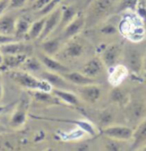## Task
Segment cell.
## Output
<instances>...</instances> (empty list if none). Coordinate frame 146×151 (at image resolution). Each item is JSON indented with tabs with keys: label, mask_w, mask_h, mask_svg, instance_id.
Instances as JSON below:
<instances>
[{
	"label": "cell",
	"mask_w": 146,
	"mask_h": 151,
	"mask_svg": "<svg viewBox=\"0 0 146 151\" xmlns=\"http://www.w3.org/2000/svg\"><path fill=\"white\" fill-rule=\"evenodd\" d=\"M84 52V47L81 43L76 41H70L66 44L63 48V54L67 58L75 59V58L80 57Z\"/></svg>",
	"instance_id": "25"
},
{
	"label": "cell",
	"mask_w": 146,
	"mask_h": 151,
	"mask_svg": "<svg viewBox=\"0 0 146 151\" xmlns=\"http://www.w3.org/2000/svg\"><path fill=\"white\" fill-rule=\"evenodd\" d=\"M17 40H20V39H18V38L16 36H14V35H6V34L0 33V46L17 41Z\"/></svg>",
	"instance_id": "37"
},
{
	"label": "cell",
	"mask_w": 146,
	"mask_h": 151,
	"mask_svg": "<svg viewBox=\"0 0 146 151\" xmlns=\"http://www.w3.org/2000/svg\"><path fill=\"white\" fill-rule=\"evenodd\" d=\"M2 97H3V85H2V81L0 79V100L2 99Z\"/></svg>",
	"instance_id": "42"
},
{
	"label": "cell",
	"mask_w": 146,
	"mask_h": 151,
	"mask_svg": "<svg viewBox=\"0 0 146 151\" xmlns=\"http://www.w3.org/2000/svg\"><path fill=\"white\" fill-rule=\"evenodd\" d=\"M52 93L62 101V103L68 104L71 106H80L81 100L78 95L66 89H52Z\"/></svg>",
	"instance_id": "17"
},
{
	"label": "cell",
	"mask_w": 146,
	"mask_h": 151,
	"mask_svg": "<svg viewBox=\"0 0 146 151\" xmlns=\"http://www.w3.org/2000/svg\"><path fill=\"white\" fill-rule=\"evenodd\" d=\"M100 31L102 34H105V35H113L118 31V28L114 27L113 25H111V24H107V25H104V26L101 28Z\"/></svg>",
	"instance_id": "39"
},
{
	"label": "cell",
	"mask_w": 146,
	"mask_h": 151,
	"mask_svg": "<svg viewBox=\"0 0 146 151\" xmlns=\"http://www.w3.org/2000/svg\"><path fill=\"white\" fill-rule=\"evenodd\" d=\"M78 11L74 8L73 6H68V5H64L61 7V19L58 28L63 30V28L66 26L70 21H72L74 17L77 15Z\"/></svg>",
	"instance_id": "26"
},
{
	"label": "cell",
	"mask_w": 146,
	"mask_h": 151,
	"mask_svg": "<svg viewBox=\"0 0 146 151\" xmlns=\"http://www.w3.org/2000/svg\"><path fill=\"white\" fill-rule=\"evenodd\" d=\"M12 132V129L10 127H5L3 125L0 124V135L1 134H5V133H9Z\"/></svg>",
	"instance_id": "41"
},
{
	"label": "cell",
	"mask_w": 146,
	"mask_h": 151,
	"mask_svg": "<svg viewBox=\"0 0 146 151\" xmlns=\"http://www.w3.org/2000/svg\"><path fill=\"white\" fill-rule=\"evenodd\" d=\"M115 0H93L91 2L90 14L93 18L101 16L109 10Z\"/></svg>",
	"instance_id": "19"
},
{
	"label": "cell",
	"mask_w": 146,
	"mask_h": 151,
	"mask_svg": "<svg viewBox=\"0 0 146 151\" xmlns=\"http://www.w3.org/2000/svg\"><path fill=\"white\" fill-rule=\"evenodd\" d=\"M29 102L27 98H22L15 107L9 119V127L11 129H20L27 121Z\"/></svg>",
	"instance_id": "3"
},
{
	"label": "cell",
	"mask_w": 146,
	"mask_h": 151,
	"mask_svg": "<svg viewBox=\"0 0 146 151\" xmlns=\"http://www.w3.org/2000/svg\"><path fill=\"white\" fill-rule=\"evenodd\" d=\"M45 19H46V16H41L40 18H38L37 20H35L34 22L31 23L29 30H28V33L26 35L27 40L39 39V37L41 36V34L43 32V29H44Z\"/></svg>",
	"instance_id": "24"
},
{
	"label": "cell",
	"mask_w": 146,
	"mask_h": 151,
	"mask_svg": "<svg viewBox=\"0 0 146 151\" xmlns=\"http://www.w3.org/2000/svg\"><path fill=\"white\" fill-rule=\"evenodd\" d=\"M0 50L3 53V55L6 54H26L30 55L33 50L32 45H30L27 42H22V40L8 43L0 46Z\"/></svg>",
	"instance_id": "10"
},
{
	"label": "cell",
	"mask_w": 146,
	"mask_h": 151,
	"mask_svg": "<svg viewBox=\"0 0 146 151\" xmlns=\"http://www.w3.org/2000/svg\"><path fill=\"white\" fill-rule=\"evenodd\" d=\"M60 2H61V0H50V2L46 5L45 7H43L41 10L37 11L38 15H39V16H46V15H48L49 13H51L53 10H55L57 8Z\"/></svg>",
	"instance_id": "32"
},
{
	"label": "cell",
	"mask_w": 146,
	"mask_h": 151,
	"mask_svg": "<svg viewBox=\"0 0 146 151\" xmlns=\"http://www.w3.org/2000/svg\"><path fill=\"white\" fill-rule=\"evenodd\" d=\"M49 2L50 0H35L31 4V9L34 10V11H39L43 7H45Z\"/></svg>",
	"instance_id": "38"
},
{
	"label": "cell",
	"mask_w": 146,
	"mask_h": 151,
	"mask_svg": "<svg viewBox=\"0 0 146 151\" xmlns=\"http://www.w3.org/2000/svg\"><path fill=\"white\" fill-rule=\"evenodd\" d=\"M33 98L39 103L46 104V105H61L62 101L60 99H58L54 94L48 91H40V90H35V91H30Z\"/></svg>",
	"instance_id": "18"
},
{
	"label": "cell",
	"mask_w": 146,
	"mask_h": 151,
	"mask_svg": "<svg viewBox=\"0 0 146 151\" xmlns=\"http://www.w3.org/2000/svg\"><path fill=\"white\" fill-rule=\"evenodd\" d=\"M125 65L129 69L130 72L139 74L141 72L144 64V56L139 50L135 48H130L124 53Z\"/></svg>",
	"instance_id": "6"
},
{
	"label": "cell",
	"mask_w": 146,
	"mask_h": 151,
	"mask_svg": "<svg viewBox=\"0 0 146 151\" xmlns=\"http://www.w3.org/2000/svg\"><path fill=\"white\" fill-rule=\"evenodd\" d=\"M57 121H63V122H66V123H70V124H74L76 127L80 128L81 130H83L86 134H88L89 136L91 137H94L96 136L97 134V131H96V128L93 124L91 123L90 121L88 120H84V119H55Z\"/></svg>",
	"instance_id": "21"
},
{
	"label": "cell",
	"mask_w": 146,
	"mask_h": 151,
	"mask_svg": "<svg viewBox=\"0 0 146 151\" xmlns=\"http://www.w3.org/2000/svg\"><path fill=\"white\" fill-rule=\"evenodd\" d=\"M108 141L105 143V149L106 150H110V151H116V150H120L121 147L120 145H118V140L112 139V138H108Z\"/></svg>",
	"instance_id": "36"
},
{
	"label": "cell",
	"mask_w": 146,
	"mask_h": 151,
	"mask_svg": "<svg viewBox=\"0 0 146 151\" xmlns=\"http://www.w3.org/2000/svg\"><path fill=\"white\" fill-rule=\"evenodd\" d=\"M35 0H28V3H30V4H32L33 2H34Z\"/></svg>",
	"instance_id": "46"
},
{
	"label": "cell",
	"mask_w": 146,
	"mask_h": 151,
	"mask_svg": "<svg viewBox=\"0 0 146 151\" xmlns=\"http://www.w3.org/2000/svg\"><path fill=\"white\" fill-rule=\"evenodd\" d=\"M110 99H111L112 102L117 104H120V105H124L125 103L128 100V96L127 94L125 93L123 90L119 89L118 87H113V89L110 92Z\"/></svg>",
	"instance_id": "30"
},
{
	"label": "cell",
	"mask_w": 146,
	"mask_h": 151,
	"mask_svg": "<svg viewBox=\"0 0 146 151\" xmlns=\"http://www.w3.org/2000/svg\"><path fill=\"white\" fill-rule=\"evenodd\" d=\"M41 78L47 81L53 88L55 89H66V90H70L71 86L70 84L62 74L51 72V71H43L41 73Z\"/></svg>",
	"instance_id": "12"
},
{
	"label": "cell",
	"mask_w": 146,
	"mask_h": 151,
	"mask_svg": "<svg viewBox=\"0 0 146 151\" xmlns=\"http://www.w3.org/2000/svg\"><path fill=\"white\" fill-rule=\"evenodd\" d=\"M61 19V7H57L55 10H53L51 13L46 15L45 19V24H44V29L41 34V36L39 37V39L44 40L46 38H49V36L55 31L59 26Z\"/></svg>",
	"instance_id": "9"
},
{
	"label": "cell",
	"mask_w": 146,
	"mask_h": 151,
	"mask_svg": "<svg viewBox=\"0 0 146 151\" xmlns=\"http://www.w3.org/2000/svg\"><path fill=\"white\" fill-rule=\"evenodd\" d=\"M42 63L40 61L39 58L36 57H28L26 58V60L23 62V64L21 65V67H23L25 71L30 73H36L38 71L41 70L42 67Z\"/></svg>",
	"instance_id": "29"
},
{
	"label": "cell",
	"mask_w": 146,
	"mask_h": 151,
	"mask_svg": "<svg viewBox=\"0 0 146 151\" xmlns=\"http://www.w3.org/2000/svg\"><path fill=\"white\" fill-rule=\"evenodd\" d=\"M28 4V0H9L8 10L21 9Z\"/></svg>",
	"instance_id": "35"
},
{
	"label": "cell",
	"mask_w": 146,
	"mask_h": 151,
	"mask_svg": "<svg viewBox=\"0 0 146 151\" xmlns=\"http://www.w3.org/2000/svg\"><path fill=\"white\" fill-rule=\"evenodd\" d=\"M143 67H144V70L146 71V55L144 56V64H143Z\"/></svg>",
	"instance_id": "45"
},
{
	"label": "cell",
	"mask_w": 146,
	"mask_h": 151,
	"mask_svg": "<svg viewBox=\"0 0 146 151\" xmlns=\"http://www.w3.org/2000/svg\"><path fill=\"white\" fill-rule=\"evenodd\" d=\"M145 23L139 18L135 11H128V13L120 20L118 31L131 42H141L145 38Z\"/></svg>",
	"instance_id": "1"
},
{
	"label": "cell",
	"mask_w": 146,
	"mask_h": 151,
	"mask_svg": "<svg viewBox=\"0 0 146 151\" xmlns=\"http://www.w3.org/2000/svg\"><path fill=\"white\" fill-rule=\"evenodd\" d=\"M62 75L64 78L68 81L69 83L74 84L77 86H83V85H88V84H95L96 81L94 78L88 77L82 72L79 71H68L66 73H63Z\"/></svg>",
	"instance_id": "15"
},
{
	"label": "cell",
	"mask_w": 146,
	"mask_h": 151,
	"mask_svg": "<svg viewBox=\"0 0 146 151\" xmlns=\"http://www.w3.org/2000/svg\"><path fill=\"white\" fill-rule=\"evenodd\" d=\"M132 139V149H140L142 146L146 145V119L141 121L136 130H134Z\"/></svg>",
	"instance_id": "20"
},
{
	"label": "cell",
	"mask_w": 146,
	"mask_h": 151,
	"mask_svg": "<svg viewBox=\"0 0 146 151\" xmlns=\"http://www.w3.org/2000/svg\"><path fill=\"white\" fill-rule=\"evenodd\" d=\"M79 97L87 103H95L101 97V88L97 84H88V85L79 86Z\"/></svg>",
	"instance_id": "11"
},
{
	"label": "cell",
	"mask_w": 146,
	"mask_h": 151,
	"mask_svg": "<svg viewBox=\"0 0 146 151\" xmlns=\"http://www.w3.org/2000/svg\"><path fill=\"white\" fill-rule=\"evenodd\" d=\"M139 0H120L119 5L117 7V12H125V11H135L136 6Z\"/></svg>",
	"instance_id": "31"
},
{
	"label": "cell",
	"mask_w": 146,
	"mask_h": 151,
	"mask_svg": "<svg viewBox=\"0 0 146 151\" xmlns=\"http://www.w3.org/2000/svg\"><path fill=\"white\" fill-rule=\"evenodd\" d=\"M135 13H136L139 18L142 20L146 24V1L145 0H139L138 4L135 9Z\"/></svg>",
	"instance_id": "33"
},
{
	"label": "cell",
	"mask_w": 146,
	"mask_h": 151,
	"mask_svg": "<svg viewBox=\"0 0 146 151\" xmlns=\"http://www.w3.org/2000/svg\"><path fill=\"white\" fill-rule=\"evenodd\" d=\"M86 24V17L83 13L78 12L77 15L73 18L72 21H70L63 28L62 30V38L65 40H70L72 38L76 37L79 33L83 30L84 26Z\"/></svg>",
	"instance_id": "7"
},
{
	"label": "cell",
	"mask_w": 146,
	"mask_h": 151,
	"mask_svg": "<svg viewBox=\"0 0 146 151\" xmlns=\"http://www.w3.org/2000/svg\"><path fill=\"white\" fill-rule=\"evenodd\" d=\"M113 120V115L109 111H102L100 115H99V122L102 125H105V127L108 126Z\"/></svg>",
	"instance_id": "34"
},
{
	"label": "cell",
	"mask_w": 146,
	"mask_h": 151,
	"mask_svg": "<svg viewBox=\"0 0 146 151\" xmlns=\"http://www.w3.org/2000/svg\"><path fill=\"white\" fill-rule=\"evenodd\" d=\"M9 0H0V16L8 10Z\"/></svg>",
	"instance_id": "40"
},
{
	"label": "cell",
	"mask_w": 146,
	"mask_h": 151,
	"mask_svg": "<svg viewBox=\"0 0 146 151\" xmlns=\"http://www.w3.org/2000/svg\"><path fill=\"white\" fill-rule=\"evenodd\" d=\"M102 67H103V63H102L101 59L96 57L85 63V65L83 66L81 72L87 75L88 77L94 78L102 71Z\"/></svg>",
	"instance_id": "23"
},
{
	"label": "cell",
	"mask_w": 146,
	"mask_h": 151,
	"mask_svg": "<svg viewBox=\"0 0 146 151\" xmlns=\"http://www.w3.org/2000/svg\"><path fill=\"white\" fill-rule=\"evenodd\" d=\"M32 22L25 17H18L16 21V27H15V36L18 39L22 40L23 38H26V35L28 33V30L30 28Z\"/></svg>",
	"instance_id": "27"
},
{
	"label": "cell",
	"mask_w": 146,
	"mask_h": 151,
	"mask_svg": "<svg viewBox=\"0 0 146 151\" xmlns=\"http://www.w3.org/2000/svg\"><path fill=\"white\" fill-rule=\"evenodd\" d=\"M134 130L123 125H108L101 130V134L107 138L118 140V141H128L133 137Z\"/></svg>",
	"instance_id": "4"
},
{
	"label": "cell",
	"mask_w": 146,
	"mask_h": 151,
	"mask_svg": "<svg viewBox=\"0 0 146 151\" xmlns=\"http://www.w3.org/2000/svg\"><path fill=\"white\" fill-rule=\"evenodd\" d=\"M61 48L60 38H46L41 42L42 53L49 56H54L59 52Z\"/></svg>",
	"instance_id": "22"
},
{
	"label": "cell",
	"mask_w": 146,
	"mask_h": 151,
	"mask_svg": "<svg viewBox=\"0 0 146 151\" xmlns=\"http://www.w3.org/2000/svg\"><path fill=\"white\" fill-rule=\"evenodd\" d=\"M86 133L81 130L78 127L69 130L67 132H58V137L60 138L62 141H76V140H80L84 137Z\"/></svg>",
	"instance_id": "28"
},
{
	"label": "cell",
	"mask_w": 146,
	"mask_h": 151,
	"mask_svg": "<svg viewBox=\"0 0 146 151\" xmlns=\"http://www.w3.org/2000/svg\"><path fill=\"white\" fill-rule=\"evenodd\" d=\"M40 61H41L42 65L47 69L48 71H51V72H55V73H59V74H63L66 73L68 71H70L67 66H65L63 63H61L59 60L53 58V56H49L46 55L44 53H42L39 57Z\"/></svg>",
	"instance_id": "13"
},
{
	"label": "cell",
	"mask_w": 146,
	"mask_h": 151,
	"mask_svg": "<svg viewBox=\"0 0 146 151\" xmlns=\"http://www.w3.org/2000/svg\"><path fill=\"white\" fill-rule=\"evenodd\" d=\"M29 55L26 54H6L3 56V62L2 65L0 66V68L2 70L9 71V70H14L18 67H21L26 58Z\"/></svg>",
	"instance_id": "14"
},
{
	"label": "cell",
	"mask_w": 146,
	"mask_h": 151,
	"mask_svg": "<svg viewBox=\"0 0 146 151\" xmlns=\"http://www.w3.org/2000/svg\"><path fill=\"white\" fill-rule=\"evenodd\" d=\"M123 51L122 47L119 44H110L102 49L100 54V59L104 66L107 69H110L119 63V59L121 58Z\"/></svg>",
	"instance_id": "5"
},
{
	"label": "cell",
	"mask_w": 146,
	"mask_h": 151,
	"mask_svg": "<svg viewBox=\"0 0 146 151\" xmlns=\"http://www.w3.org/2000/svg\"><path fill=\"white\" fill-rule=\"evenodd\" d=\"M8 76L12 80L14 81L17 85H19L22 88L26 89L29 91H35V90H40V91H48L51 92L53 89V87L50 85L44 79H39L36 76H34L33 74L27 71L23 70H9L7 71Z\"/></svg>",
	"instance_id": "2"
},
{
	"label": "cell",
	"mask_w": 146,
	"mask_h": 151,
	"mask_svg": "<svg viewBox=\"0 0 146 151\" xmlns=\"http://www.w3.org/2000/svg\"><path fill=\"white\" fill-rule=\"evenodd\" d=\"M3 53L1 52V50H0V66L2 65V62H3Z\"/></svg>",
	"instance_id": "43"
},
{
	"label": "cell",
	"mask_w": 146,
	"mask_h": 151,
	"mask_svg": "<svg viewBox=\"0 0 146 151\" xmlns=\"http://www.w3.org/2000/svg\"><path fill=\"white\" fill-rule=\"evenodd\" d=\"M129 69L125 64L118 63L108 69V82L112 87H119L129 76Z\"/></svg>",
	"instance_id": "8"
},
{
	"label": "cell",
	"mask_w": 146,
	"mask_h": 151,
	"mask_svg": "<svg viewBox=\"0 0 146 151\" xmlns=\"http://www.w3.org/2000/svg\"><path fill=\"white\" fill-rule=\"evenodd\" d=\"M17 18L18 17L12 13L2 14L0 16V33L6 35H14Z\"/></svg>",
	"instance_id": "16"
},
{
	"label": "cell",
	"mask_w": 146,
	"mask_h": 151,
	"mask_svg": "<svg viewBox=\"0 0 146 151\" xmlns=\"http://www.w3.org/2000/svg\"><path fill=\"white\" fill-rule=\"evenodd\" d=\"M5 109H6V106H5V105H0V114L3 113Z\"/></svg>",
	"instance_id": "44"
}]
</instances>
